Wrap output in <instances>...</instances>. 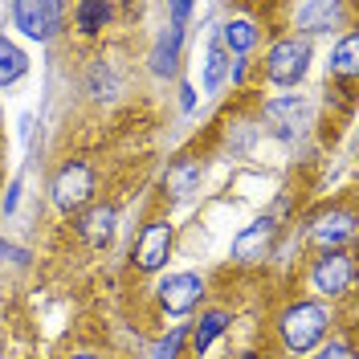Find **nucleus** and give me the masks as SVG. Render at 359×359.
<instances>
[{
	"instance_id": "1",
	"label": "nucleus",
	"mask_w": 359,
	"mask_h": 359,
	"mask_svg": "<svg viewBox=\"0 0 359 359\" xmlns=\"http://www.w3.org/2000/svg\"><path fill=\"white\" fill-rule=\"evenodd\" d=\"M331 323H335V314H331L327 302L294 298L290 306L278 314V339H282V347L290 355H306V351H314L323 339L331 335Z\"/></svg>"
},
{
	"instance_id": "2",
	"label": "nucleus",
	"mask_w": 359,
	"mask_h": 359,
	"mask_svg": "<svg viewBox=\"0 0 359 359\" xmlns=\"http://www.w3.org/2000/svg\"><path fill=\"white\" fill-rule=\"evenodd\" d=\"M311 41L306 37H278V41L266 49V78L273 86H298L302 78H306V69H311Z\"/></svg>"
},
{
	"instance_id": "3",
	"label": "nucleus",
	"mask_w": 359,
	"mask_h": 359,
	"mask_svg": "<svg viewBox=\"0 0 359 359\" xmlns=\"http://www.w3.org/2000/svg\"><path fill=\"white\" fill-rule=\"evenodd\" d=\"M49 192H53V204L62 212H82V208H90V201H94V168L82 163V159H66L53 172Z\"/></svg>"
},
{
	"instance_id": "4",
	"label": "nucleus",
	"mask_w": 359,
	"mask_h": 359,
	"mask_svg": "<svg viewBox=\"0 0 359 359\" xmlns=\"http://www.w3.org/2000/svg\"><path fill=\"white\" fill-rule=\"evenodd\" d=\"M355 282V257L347 249H331V253H318L311 266V290L318 298H343Z\"/></svg>"
},
{
	"instance_id": "5",
	"label": "nucleus",
	"mask_w": 359,
	"mask_h": 359,
	"mask_svg": "<svg viewBox=\"0 0 359 359\" xmlns=\"http://www.w3.org/2000/svg\"><path fill=\"white\" fill-rule=\"evenodd\" d=\"M172 245H176V224L168 217H156L151 224H143V233L131 249V266L139 273H159L172 257Z\"/></svg>"
},
{
	"instance_id": "6",
	"label": "nucleus",
	"mask_w": 359,
	"mask_h": 359,
	"mask_svg": "<svg viewBox=\"0 0 359 359\" xmlns=\"http://www.w3.org/2000/svg\"><path fill=\"white\" fill-rule=\"evenodd\" d=\"M204 294H208V282H204L201 273H192V269H180V273H168L163 282L156 286V302L163 314H192L196 306L204 302Z\"/></svg>"
},
{
	"instance_id": "7",
	"label": "nucleus",
	"mask_w": 359,
	"mask_h": 359,
	"mask_svg": "<svg viewBox=\"0 0 359 359\" xmlns=\"http://www.w3.org/2000/svg\"><path fill=\"white\" fill-rule=\"evenodd\" d=\"M66 21V4L57 0H17L13 4V25L33 41H53Z\"/></svg>"
},
{
	"instance_id": "8",
	"label": "nucleus",
	"mask_w": 359,
	"mask_h": 359,
	"mask_svg": "<svg viewBox=\"0 0 359 359\" xmlns=\"http://www.w3.org/2000/svg\"><path fill=\"white\" fill-rule=\"evenodd\" d=\"M273 241H278V221L273 217H257V221H249L237 237H233V262L241 269H253L269 262V253H273Z\"/></svg>"
},
{
	"instance_id": "9",
	"label": "nucleus",
	"mask_w": 359,
	"mask_h": 359,
	"mask_svg": "<svg viewBox=\"0 0 359 359\" xmlns=\"http://www.w3.org/2000/svg\"><path fill=\"white\" fill-rule=\"evenodd\" d=\"M262 118H266V127L278 139H298L311 127V102L302 94H282V98H269L266 102Z\"/></svg>"
},
{
	"instance_id": "10",
	"label": "nucleus",
	"mask_w": 359,
	"mask_h": 359,
	"mask_svg": "<svg viewBox=\"0 0 359 359\" xmlns=\"http://www.w3.org/2000/svg\"><path fill=\"white\" fill-rule=\"evenodd\" d=\"M311 241L318 245V253L331 249H347L355 241V212L351 208H327L311 221Z\"/></svg>"
},
{
	"instance_id": "11",
	"label": "nucleus",
	"mask_w": 359,
	"mask_h": 359,
	"mask_svg": "<svg viewBox=\"0 0 359 359\" xmlns=\"http://www.w3.org/2000/svg\"><path fill=\"white\" fill-rule=\"evenodd\" d=\"M78 237L86 241L90 249H107L114 241V233H118V208H114L111 201L102 204H90V208H82L78 212Z\"/></svg>"
},
{
	"instance_id": "12",
	"label": "nucleus",
	"mask_w": 359,
	"mask_h": 359,
	"mask_svg": "<svg viewBox=\"0 0 359 359\" xmlns=\"http://www.w3.org/2000/svg\"><path fill=\"white\" fill-rule=\"evenodd\" d=\"M343 17H347L343 0H306V4L294 8V29H302V33H331V29H339Z\"/></svg>"
},
{
	"instance_id": "13",
	"label": "nucleus",
	"mask_w": 359,
	"mask_h": 359,
	"mask_svg": "<svg viewBox=\"0 0 359 359\" xmlns=\"http://www.w3.org/2000/svg\"><path fill=\"white\" fill-rule=\"evenodd\" d=\"M229 323H233V314L224 311V306H212V311H201V318L188 327V343H192V355H204L217 339L229 331Z\"/></svg>"
},
{
	"instance_id": "14",
	"label": "nucleus",
	"mask_w": 359,
	"mask_h": 359,
	"mask_svg": "<svg viewBox=\"0 0 359 359\" xmlns=\"http://www.w3.org/2000/svg\"><path fill=\"white\" fill-rule=\"evenodd\" d=\"M180 49H184V29L180 25H168L156 37V45H151V57H147L156 78H172L180 69Z\"/></svg>"
},
{
	"instance_id": "15",
	"label": "nucleus",
	"mask_w": 359,
	"mask_h": 359,
	"mask_svg": "<svg viewBox=\"0 0 359 359\" xmlns=\"http://www.w3.org/2000/svg\"><path fill=\"white\" fill-rule=\"evenodd\" d=\"M257 41H262V25L253 17H229L221 25V49L229 57H245Z\"/></svg>"
},
{
	"instance_id": "16",
	"label": "nucleus",
	"mask_w": 359,
	"mask_h": 359,
	"mask_svg": "<svg viewBox=\"0 0 359 359\" xmlns=\"http://www.w3.org/2000/svg\"><path fill=\"white\" fill-rule=\"evenodd\" d=\"M201 176H204L201 159L180 156L176 163H168V172H163V192H168V196H176V201H184V196H192V192H196Z\"/></svg>"
},
{
	"instance_id": "17",
	"label": "nucleus",
	"mask_w": 359,
	"mask_h": 359,
	"mask_svg": "<svg viewBox=\"0 0 359 359\" xmlns=\"http://www.w3.org/2000/svg\"><path fill=\"white\" fill-rule=\"evenodd\" d=\"M111 17H114V4H107V0H82V4H74V25L86 37H98Z\"/></svg>"
},
{
	"instance_id": "18",
	"label": "nucleus",
	"mask_w": 359,
	"mask_h": 359,
	"mask_svg": "<svg viewBox=\"0 0 359 359\" xmlns=\"http://www.w3.org/2000/svg\"><path fill=\"white\" fill-rule=\"evenodd\" d=\"M25 74H29V57H25L21 45H13L4 33H0V90L13 86V82H21Z\"/></svg>"
},
{
	"instance_id": "19",
	"label": "nucleus",
	"mask_w": 359,
	"mask_h": 359,
	"mask_svg": "<svg viewBox=\"0 0 359 359\" xmlns=\"http://www.w3.org/2000/svg\"><path fill=\"white\" fill-rule=\"evenodd\" d=\"M355 69H359V33L351 29V33L335 45V53H331V74H335V78H355Z\"/></svg>"
},
{
	"instance_id": "20",
	"label": "nucleus",
	"mask_w": 359,
	"mask_h": 359,
	"mask_svg": "<svg viewBox=\"0 0 359 359\" xmlns=\"http://www.w3.org/2000/svg\"><path fill=\"white\" fill-rule=\"evenodd\" d=\"M229 66H233V57L221 49V41H212L208 57H204V90H208V94H217V90L229 82Z\"/></svg>"
},
{
	"instance_id": "21",
	"label": "nucleus",
	"mask_w": 359,
	"mask_h": 359,
	"mask_svg": "<svg viewBox=\"0 0 359 359\" xmlns=\"http://www.w3.org/2000/svg\"><path fill=\"white\" fill-rule=\"evenodd\" d=\"M184 343H188V327H172V335H163V339H159L151 355H156V359H180Z\"/></svg>"
},
{
	"instance_id": "22",
	"label": "nucleus",
	"mask_w": 359,
	"mask_h": 359,
	"mask_svg": "<svg viewBox=\"0 0 359 359\" xmlns=\"http://www.w3.org/2000/svg\"><path fill=\"white\" fill-rule=\"evenodd\" d=\"M311 359H355V347L347 339H331V343H318V355Z\"/></svg>"
},
{
	"instance_id": "23",
	"label": "nucleus",
	"mask_w": 359,
	"mask_h": 359,
	"mask_svg": "<svg viewBox=\"0 0 359 359\" xmlns=\"http://www.w3.org/2000/svg\"><path fill=\"white\" fill-rule=\"evenodd\" d=\"M188 17H192V4H188V0H176V4H172V25H180V29H184V21H188Z\"/></svg>"
},
{
	"instance_id": "24",
	"label": "nucleus",
	"mask_w": 359,
	"mask_h": 359,
	"mask_svg": "<svg viewBox=\"0 0 359 359\" xmlns=\"http://www.w3.org/2000/svg\"><path fill=\"white\" fill-rule=\"evenodd\" d=\"M17 201H21V180L8 184V192H4V212H17Z\"/></svg>"
},
{
	"instance_id": "25",
	"label": "nucleus",
	"mask_w": 359,
	"mask_h": 359,
	"mask_svg": "<svg viewBox=\"0 0 359 359\" xmlns=\"http://www.w3.org/2000/svg\"><path fill=\"white\" fill-rule=\"evenodd\" d=\"M180 107H184V111H192V107H196V90H192V86H180Z\"/></svg>"
},
{
	"instance_id": "26",
	"label": "nucleus",
	"mask_w": 359,
	"mask_h": 359,
	"mask_svg": "<svg viewBox=\"0 0 359 359\" xmlns=\"http://www.w3.org/2000/svg\"><path fill=\"white\" fill-rule=\"evenodd\" d=\"M69 359H98V355H69Z\"/></svg>"
},
{
	"instance_id": "27",
	"label": "nucleus",
	"mask_w": 359,
	"mask_h": 359,
	"mask_svg": "<svg viewBox=\"0 0 359 359\" xmlns=\"http://www.w3.org/2000/svg\"><path fill=\"white\" fill-rule=\"evenodd\" d=\"M241 359H257V355H253V351H245V355H241Z\"/></svg>"
},
{
	"instance_id": "28",
	"label": "nucleus",
	"mask_w": 359,
	"mask_h": 359,
	"mask_svg": "<svg viewBox=\"0 0 359 359\" xmlns=\"http://www.w3.org/2000/svg\"><path fill=\"white\" fill-rule=\"evenodd\" d=\"M0 257H4V241H0Z\"/></svg>"
}]
</instances>
